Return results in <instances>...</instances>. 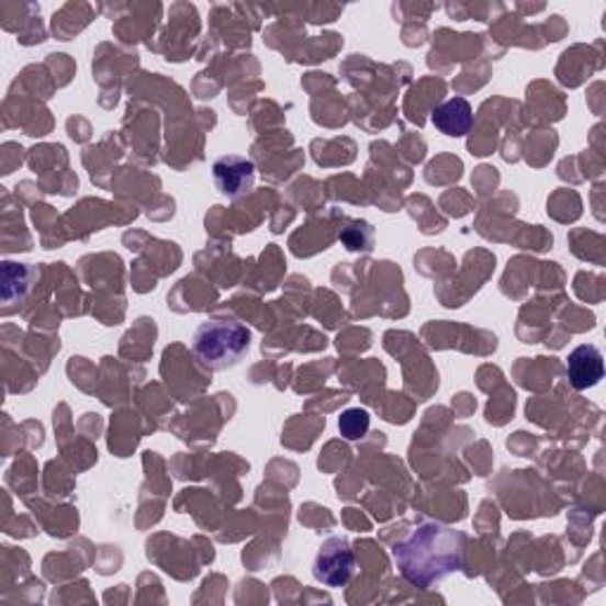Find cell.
Here are the masks:
<instances>
[{"label": "cell", "mask_w": 606, "mask_h": 606, "mask_svg": "<svg viewBox=\"0 0 606 606\" xmlns=\"http://www.w3.org/2000/svg\"><path fill=\"white\" fill-rule=\"evenodd\" d=\"M566 374L575 391H587L597 386L604 379V356L599 348L593 344L573 348L566 360Z\"/></svg>", "instance_id": "cell-5"}, {"label": "cell", "mask_w": 606, "mask_h": 606, "mask_svg": "<svg viewBox=\"0 0 606 606\" xmlns=\"http://www.w3.org/2000/svg\"><path fill=\"white\" fill-rule=\"evenodd\" d=\"M464 545L462 530L429 521L417 526L393 548V562L407 583L429 590L462 569Z\"/></svg>", "instance_id": "cell-1"}, {"label": "cell", "mask_w": 606, "mask_h": 606, "mask_svg": "<svg viewBox=\"0 0 606 606\" xmlns=\"http://www.w3.org/2000/svg\"><path fill=\"white\" fill-rule=\"evenodd\" d=\"M431 124L448 138H464L474 126V110L464 98H450L438 104L431 114Z\"/></svg>", "instance_id": "cell-6"}, {"label": "cell", "mask_w": 606, "mask_h": 606, "mask_svg": "<svg viewBox=\"0 0 606 606\" xmlns=\"http://www.w3.org/2000/svg\"><path fill=\"white\" fill-rule=\"evenodd\" d=\"M251 348V329L233 317H211L192 337L194 358L206 370L223 372L239 366Z\"/></svg>", "instance_id": "cell-2"}, {"label": "cell", "mask_w": 606, "mask_h": 606, "mask_svg": "<svg viewBox=\"0 0 606 606\" xmlns=\"http://www.w3.org/2000/svg\"><path fill=\"white\" fill-rule=\"evenodd\" d=\"M354 571H356V552L351 548V542L341 536L327 538L321 545V550H317L313 562L315 581L327 587H344L354 579Z\"/></svg>", "instance_id": "cell-3"}, {"label": "cell", "mask_w": 606, "mask_h": 606, "mask_svg": "<svg viewBox=\"0 0 606 606\" xmlns=\"http://www.w3.org/2000/svg\"><path fill=\"white\" fill-rule=\"evenodd\" d=\"M214 183L227 200L247 194L256 183V166L239 155H225L214 164Z\"/></svg>", "instance_id": "cell-4"}, {"label": "cell", "mask_w": 606, "mask_h": 606, "mask_svg": "<svg viewBox=\"0 0 606 606\" xmlns=\"http://www.w3.org/2000/svg\"><path fill=\"white\" fill-rule=\"evenodd\" d=\"M370 429V413L362 411V407H351L339 417V431L348 441H358L368 434Z\"/></svg>", "instance_id": "cell-7"}]
</instances>
